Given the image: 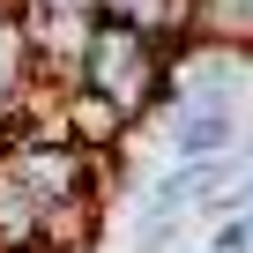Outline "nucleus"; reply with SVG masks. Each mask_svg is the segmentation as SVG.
Here are the masks:
<instances>
[{"mask_svg": "<svg viewBox=\"0 0 253 253\" xmlns=\"http://www.w3.org/2000/svg\"><path fill=\"white\" fill-rule=\"evenodd\" d=\"M82 89H97L104 104L126 112V126H149L157 112L179 104V75H171V52L126 23H104L89 30V52H82Z\"/></svg>", "mask_w": 253, "mask_h": 253, "instance_id": "1", "label": "nucleus"}, {"mask_svg": "<svg viewBox=\"0 0 253 253\" xmlns=\"http://www.w3.org/2000/svg\"><path fill=\"white\" fill-rule=\"evenodd\" d=\"M60 126H67V142L75 149H89V157H126V134H134V126H126V112L119 104H104L97 89H67V104H60Z\"/></svg>", "mask_w": 253, "mask_h": 253, "instance_id": "2", "label": "nucleus"}, {"mask_svg": "<svg viewBox=\"0 0 253 253\" xmlns=\"http://www.w3.org/2000/svg\"><path fill=\"white\" fill-rule=\"evenodd\" d=\"M97 15H104V23H126V30H142V38H157L171 60L194 45V0H97Z\"/></svg>", "mask_w": 253, "mask_h": 253, "instance_id": "3", "label": "nucleus"}, {"mask_svg": "<svg viewBox=\"0 0 253 253\" xmlns=\"http://www.w3.org/2000/svg\"><path fill=\"white\" fill-rule=\"evenodd\" d=\"M38 75H45V67H38V52H30L23 15L0 0V142H15V134H8V119H15V104H23V89H30Z\"/></svg>", "mask_w": 253, "mask_h": 253, "instance_id": "4", "label": "nucleus"}, {"mask_svg": "<svg viewBox=\"0 0 253 253\" xmlns=\"http://www.w3.org/2000/svg\"><path fill=\"white\" fill-rule=\"evenodd\" d=\"M223 157H238L231 112H179L171 119V164H223Z\"/></svg>", "mask_w": 253, "mask_h": 253, "instance_id": "5", "label": "nucleus"}, {"mask_svg": "<svg viewBox=\"0 0 253 253\" xmlns=\"http://www.w3.org/2000/svg\"><path fill=\"white\" fill-rule=\"evenodd\" d=\"M104 209H112V201H97V194L45 209V223H38V246H45V253H97V246H104Z\"/></svg>", "mask_w": 253, "mask_h": 253, "instance_id": "6", "label": "nucleus"}, {"mask_svg": "<svg viewBox=\"0 0 253 253\" xmlns=\"http://www.w3.org/2000/svg\"><path fill=\"white\" fill-rule=\"evenodd\" d=\"M194 45L253 60V0H194Z\"/></svg>", "mask_w": 253, "mask_h": 253, "instance_id": "7", "label": "nucleus"}, {"mask_svg": "<svg viewBox=\"0 0 253 253\" xmlns=\"http://www.w3.org/2000/svg\"><path fill=\"white\" fill-rule=\"evenodd\" d=\"M209 253H253V231H246V216H238V223H216Z\"/></svg>", "mask_w": 253, "mask_h": 253, "instance_id": "8", "label": "nucleus"}, {"mask_svg": "<svg viewBox=\"0 0 253 253\" xmlns=\"http://www.w3.org/2000/svg\"><path fill=\"white\" fill-rule=\"evenodd\" d=\"M238 171H253V126L238 134Z\"/></svg>", "mask_w": 253, "mask_h": 253, "instance_id": "9", "label": "nucleus"}, {"mask_svg": "<svg viewBox=\"0 0 253 253\" xmlns=\"http://www.w3.org/2000/svg\"><path fill=\"white\" fill-rule=\"evenodd\" d=\"M246 231H253V216H246Z\"/></svg>", "mask_w": 253, "mask_h": 253, "instance_id": "10", "label": "nucleus"}]
</instances>
